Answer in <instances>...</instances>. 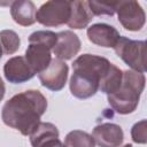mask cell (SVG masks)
Returning <instances> with one entry per match:
<instances>
[{"instance_id":"21","label":"cell","mask_w":147,"mask_h":147,"mask_svg":"<svg viewBox=\"0 0 147 147\" xmlns=\"http://www.w3.org/2000/svg\"><path fill=\"white\" fill-rule=\"evenodd\" d=\"M147 123L145 119L136 123L131 130L132 140L137 144H146L147 142Z\"/></svg>"},{"instance_id":"14","label":"cell","mask_w":147,"mask_h":147,"mask_svg":"<svg viewBox=\"0 0 147 147\" xmlns=\"http://www.w3.org/2000/svg\"><path fill=\"white\" fill-rule=\"evenodd\" d=\"M59 139V130L52 123L40 122L30 134L32 147H48Z\"/></svg>"},{"instance_id":"12","label":"cell","mask_w":147,"mask_h":147,"mask_svg":"<svg viewBox=\"0 0 147 147\" xmlns=\"http://www.w3.org/2000/svg\"><path fill=\"white\" fill-rule=\"evenodd\" d=\"M24 57L34 74H40L44 71L52 61L51 49L37 42H31L28 46Z\"/></svg>"},{"instance_id":"6","label":"cell","mask_w":147,"mask_h":147,"mask_svg":"<svg viewBox=\"0 0 147 147\" xmlns=\"http://www.w3.org/2000/svg\"><path fill=\"white\" fill-rule=\"evenodd\" d=\"M118 21L129 31H139L146 21V15L138 1H117L116 10Z\"/></svg>"},{"instance_id":"16","label":"cell","mask_w":147,"mask_h":147,"mask_svg":"<svg viewBox=\"0 0 147 147\" xmlns=\"http://www.w3.org/2000/svg\"><path fill=\"white\" fill-rule=\"evenodd\" d=\"M122 79H123V71L111 63L109 70L103 76V78L100 80L99 90L106 93L107 95L111 94L119 88L122 84Z\"/></svg>"},{"instance_id":"3","label":"cell","mask_w":147,"mask_h":147,"mask_svg":"<svg viewBox=\"0 0 147 147\" xmlns=\"http://www.w3.org/2000/svg\"><path fill=\"white\" fill-rule=\"evenodd\" d=\"M145 75L134 70L123 71V79L119 88L108 94V102L111 108L122 115L133 113L139 103L140 94L145 87Z\"/></svg>"},{"instance_id":"1","label":"cell","mask_w":147,"mask_h":147,"mask_svg":"<svg viewBox=\"0 0 147 147\" xmlns=\"http://www.w3.org/2000/svg\"><path fill=\"white\" fill-rule=\"evenodd\" d=\"M47 109V100L38 90H29L9 99L1 113L6 125L30 136L40 123V117Z\"/></svg>"},{"instance_id":"20","label":"cell","mask_w":147,"mask_h":147,"mask_svg":"<svg viewBox=\"0 0 147 147\" xmlns=\"http://www.w3.org/2000/svg\"><path fill=\"white\" fill-rule=\"evenodd\" d=\"M117 1H87L88 8L92 15L101 16V15H109L113 16L116 10Z\"/></svg>"},{"instance_id":"5","label":"cell","mask_w":147,"mask_h":147,"mask_svg":"<svg viewBox=\"0 0 147 147\" xmlns=\"http://www.w3.org/2000/svg\"><path fill=\"white\" fill-rule=\"evenodd\" d=\"M70 1H47L36 13V21L45 26H59L68 23Z\"/></svg>"},{"instance_id":"7","label":"cell","mask_w":147,"mask_h":147,"mask_svg":"<svg viewBox=\"0 0 147 147\" xmlns=\"http://www.w3.org/2000/svg\"><path fill=\"white\" fill-rule=\"evenodd\" d=\"M68 71L69 68L63 61L53 59L49 65L44 71L38 74V77L44 87L51 91H60L67 83Z\"/></svg>"},{"instance_id":"8","label":"cell","mask_w":147,"mask_h":147,"mask_svg":"<svg viewBox=\"0 0 147 147\" xmlns=\"http://www.w3.org/2000/svg\"><path fill=\"white\" fill-rule=\"evenodd\" d=\"M92 138L100 147H119L123 142L124 134L119 125L103 123L93 129Z\"/></svg>"},{"instance_id":"13","label":"cell","mask_w":147,"mask_h":147,"mask_svg":"<svg viewBox=\"0 0 147 147\" xmlns=\"http://www.w3.org/2000/svg\"><path fill=\"white\" fill-rule=\"evenodd\" d=\"M36 6L32 1L29 0H18L13 1L10 6V14L14 21L22 25L29 26L36 22Z\"/></svg>"},{"instance_id":"22","label":"cell","mask_w":147,"mask_h":147,"mask_svg":"<svg viewBox=\"0 0 147 147\" xmlns=\"http://www.w3.org/2000/svg\"><path fill=\"white\" fill-rule=\"evenodd\" d=\"M5 92H6V87H5V84L0 77V101L3 99V95H5Z\"/></svg>"},{"instance_id":"15","label":"cell","mask_w":147,"mask_h":147,"mask_svg":"<svg viewBox=\"0 0 147 147\" xmlns=\"http://www.w3.org/2000/svg\"><path fill=\"white\" fill-rule=\"evenodd\" d=\"M92 17L87 1H70V17L67 23L69 28L84 29L92 21Z\"/></svg>"},{"instance_id":"23","label":"cell","mask_w":147,"mask_h":147,"mask_svg":"<svg viewBox=\"0 0 147 147\" xmlns=\"http://www.w3.org/2000/svg\"><path fill=\"white\" fill-rule=\"evenodd\" d=\"M48 147H64V145H63V144L57 139L56 141H54V142H53L52 145H49Z\"/></svg>"},{"instance_id":"24","label":"cell","mask_w":147,"mask_h":147,"mask_svg":"<svg viewBox=\"0 0 147 147\" xmlns=\"http://www.w3.org/2000/svg\"><path fill=\"white\" fill-rule=\"evenodd\" d=\"M123 147H132V145H131V144H126V145H124Z\"/></svg>"},{"instance_id":"2","label":"cell","mask_w":147,"mask_h":147,"mask_svg":"<svg viewBox=\"0 0 147 147\" xmlns=\"http://www.w3.org/2000/svg\"><path fill=\"white\" fill-rule=\"evenodd\" d=\"M110 62L102 56L83 54L72 63L70 92L78 99H87L99 90L100 80L110 68Z\"/></svg>"},{"instance_id":"25","label":"cell","mask_w":147,"mask_h":147,"mask_svg":"<svg viewBox=\"0 0 147 147\" xmlns=\"http://www.w3.org/2000/svg\"><path fill=\"white\" fill-rule=\"evenodd\" d=\"M1 56H2V48H1V45H0V59H1Z\"/></svg>"},{"instance_id":"19","label":"cell","mask_w":147,"mask_h":147,"mask_svg":"<svg viewBox=\"0 0 147 147\" xmlns=\"http://www.w3.org/2000/svg\"><path fill=\"white\" fill-rule=\"evenodd\" d=\"M57 41V34L52 31H36L30 34L29 37V42H37L41 44L49 49H53L55 44Z\"/></svg>"},{"instance_id":"11","label":"cell","mask_w":147,"mask_h":147,"mask_svg":"<svg viewBox=\"0 0 147 147\" xmlns=\"http://www.w3.org/2000/svg\"><path fill=\"white\" fill-rule=\"evenodd\" d=\"M88 40L101 47H115L119 39L118 31L106 23H96L87 29Z\"/></svg>"},{"instance_id":"18","label":"cell","mask_w":147,"mask_h":147,"mask_svg":"<svg viewBox=\"0 0 147 147\" xmlns=\"http://www.w3.org/2000/svg\"><path fill=\"white\" fill-rule=\"evenodd\" d=\"M0 45L5 54H14L21 45L18 34L13 30H2L0 31Z\"/></svg>"},{"instance_id":"4","label":"cell","mask_w":147,"mask_h":147,"mask_svg":"<svg viewBox=\"0 0 147 147\" xmlns=\"http://www.w3.org/2000/svg\"><path fill=\"white\" fill-rule=\"evenodd\" d=\"M114 48L116 54L134 71L141 74L146 71V41L119 37Z\"/></svg>"},{"instance_id":"9","label":"cell","mask_w":147,"mask_h":147,"mask_svg":"<svg viewBox=\"0 0 147 147\" xmlns=\"http://www.w3.org/2000/svg\"><path fill=\"white\" fill-rule=\"evenodd\" d=\"M3 72L6 79L13 84L24 83L36 75L29 67L24 56H15L9 59L5 63Z\"/></svg>"},{"instance_id":"10","label":"cell","mask_w":147,"mask_h":147,"mask_svg":"<svg viewBox=\"0 0 147 147\" xmlns=\"http://www.w3.org/2000/svg\"><path fill=\"white\" fill-rule=\"evenodd\" d=\"M57 34V41L53 48V53L59 60H70L80 49V40L72 31H62Z\"/></svg>"},{"instance_id":"17","label":"cell","mask_w":147,"mask_h":147,"mask_svg":"<svg viewBox=\"0 0 147 147\" xmlns=\"http://www.w3.org/2000/svg\"><path fill=\"white\" fill-rule=\"evenodd\" d=\"M64 147H95V142L88 133L80 130H74L67 134Z\"/></svg>"}]
</instances>
